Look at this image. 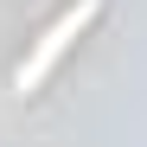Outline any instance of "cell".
<instances>
[{
  "label": "cell",
  "instance_id": "1",
  "mask_svg": "<svg viewBox=\"0 0 147 147\" xmlns=\"http://www.w3.org/2000/svg\"><path fill=\"white\" fill-rule=\"evenodd\" d=\"M96 13H102V0H77V7H64V13L51 19V26L38 32V45L26 51V64L13 70V90H19V96H32V90H38L45 77H51L58 64H64V51H70V45H77V38L96 26Z\"/></svg>",
  "mask_w": 147,
  "mask_h": 147
}]
</instances>
